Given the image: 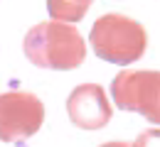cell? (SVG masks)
I'll list each match as a JSON object with an SVG mask.
<instances>
[{"mask_svg": "<svg viewBox=\"0 0 160 147\" xmlns=\"http://www.w3.org/2000/svg\"><path fill=\"white\" fill-rule=\"evenodd\" d=\"M25 57L40 69L72 71L86 59V44L69 22L47 20L25 34Z\"/></svg>", "mask_w": 160, "mask_h": 147, "instance_id": "obj_1", "label": "cell"}, {"mask_svg": "<svg viewBox=\"0 0 160 147\" xmlns=\"http://www.w3.org/2000/svg\"><path fill=\"white\" fill-rule=\"evenodd\" d=\"M89 42L94 47V54L111 64H133L148 49V34L145 27L133 17H126L118 12L101 15L91 25Z\"/></svg>", "mask_w": 160, "mask_h": 147, "instance_id": "obj_2", "label": "cell"}, {"mask_svg": "<svg viewBox=\"0 0 160 147\" xmlns=\"http://www.w3.org/2000/svg\"><path fill=\"white\" fill-rule=\"evenodd\" d=\"M44 123V105L35 93L8 91L0 93V140L22 142Z\"/></svg>", "mask_w": 160, "mask_h": 147, "instance_id": "obj_3", "label": "cell"}, {"mask_svg": "<svg viewBox=\"0 0 160 147\" xmlns=\"http://www.w3.org/2000/svg\"><path fill=\"white\" fill-rule=\"evenodd\" d=\"M111 93H113V103L121 110L140 113L145 118L160 93V71L126 69V71L116 74V79L111 84Z\"/></svg>", "mask_w": 160, "mask_h": 147, "instance_id": "obj_4", "label": "cell"}, {"mask_svg": "<svg viewBox=\"0 0 160 147\" xmlns=\"http://www.w3.org/2000/svg\"><path fill=\"white\" fill-rule=\"evenodd\" d=\"M67 113L69 120L81 130H101L103 125H108L113 108L99 84H81L69 93Z\"/></svg>", "mask_w": 160, "mask_h": 147, "instance_id": "obj_5", "label": "cell"}, {"mask_svg": "<svg viewBox=\"0 0 160 147\" xmlns=\"http://www.w3.org/2000/svg\"><path fill=\"white\" fill-rule=\"evenodd\" d=\"M94 0H47V10L52 15V20L59 22H79Z\"/></svg>", "mask_w": 160, "mask_h": 147, "instance_id": "obj_6", "label": "cell"}, {"mask_svg": "<svg viewBox=\"0 0 160 147\" xmlns=\"http://www.w3.org/2000/svg\"><path fill=\"white\" fill-rule=\"evenodd\" d=\"M131 147H160V127H150V130H143L138 137L133 140Z\"/></svg>", "mask_w": 160, "mask_h": 147, "instance_id": "obj_7", "label": "cell"}, {"mask_svg": "<svg viewBox=\"0 0 160 147\" xmlns=\"http://www.w3.org/2000/svg\"><path fill=\"white\" fill-rule=\"evenodd\" d=\"M145 120H150V123L160 125V93H158V98H155V103H153V108H150V113L145 115Z\"/></svg>", "mask_w": 160, "mask_h": 147, "instance_id": "obj_8", "label": "cell"}, {"mask_svg": "<svg viewBox=\"0 0 160 147\" xmlns=\"http://www.w3.org/2000/svg\"><path fill=\"white\" fill-rule=\"evenodd\" d=\"M101 147H131L128 142H103Z\"/></svg>", "mask_w": 160, "mask_h": 147, "instance_id": "obj_9", "label": "cell"}]
</instances>
